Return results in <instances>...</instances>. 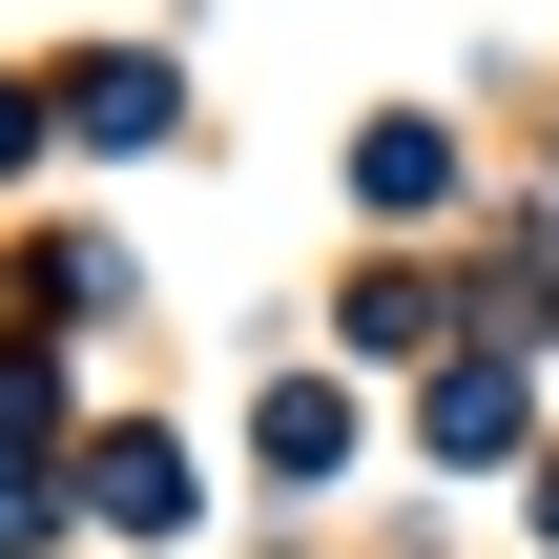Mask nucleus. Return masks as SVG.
I'll return each mask as SVG.
<instances>
[{"instance_id":"1","label":"nucleus","mask_w":559,"mask_h":559,"mask_svg":"<svg viewBox=\"0 0 559 559\" xmlns=\"http://www.w3.org/2000/svg\"><path fill=\"white\" fill-rule=\"evenodd\" d=\"M83 498H104V519H145V539H166V519H187V436H104V456H83Z\"/></svg>"},{"instance_id":"2","label":"nucleus","mask_w":559,"mask_h":559,"mask_svg":"<svg viewBox=\"0 0 559 559\" xmlns=\"http://www.w3.org/2000/svg\"><path fill=\"white\" fill-rule=\"evenodd\" d=\"M62 124H83V145H166V62H83Z\"/></svg>"},{"instance_id":"3","label":"nucleus","mask_w":559,"mask_h":559,"mask_svg":"<svg viewBox=\"0 0 559 559\" xmlns=\"http://www.w3.org/2000/svg\"><path fill=\"white\" fill-rule=\"evenodd\" d=\"M353 187H373V207H394V228H415V207H436V187H456V145H436V124H373V145H353Z\"/></svg>"},{"instance_id":"4","label":"nucleus","mask_w":559,"mask_h":559,"mask_svg":"<svg viewBox=\"0 0 559 559\" xmlns=\"http://www.w3.org/2000/svg\"><path fill=\"white\" fill-rule=\"evenodd\" d=\"M436 456H519V373H436Z\"/></svg>"},{"instance_id":"5","label":"nucleus","mask_w":559,"mask_h":559,"mask_svg":"<svg viewBox=\"0 0 559 559\" xmlns=\"http://www.w3.org/2000/svg\"><path fill=\"white\" fill-rule=\"evenodd\" d=\"M332 456H353V394L290 373V394H270V477H332Z\"/></svg>"},{"instance_id":"6","label":"nucleus","mask_w":559,"mask_h":559,"mask_svg":"<svg viewBox=\"0 0 559 559\" xmlns=\"http://www.w3.org/2000/svg\"><path fill=\"white\" fill-rule=\"evenodd\" d=\"M21 145H41V104H21V83H0V166H21Z\"/></svg>"}]
</instances>
